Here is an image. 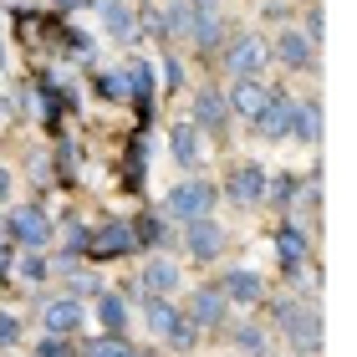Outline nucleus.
Masks as SVG:
<instances>
[{
  "mask_svg": "<svg viewBox=\"0 0 357 357\" xmlns=\"http://www.w3.org/2000/svg\"><path fill=\"white\" fill-rule=\"evenodd\" d=\"M275 255H281L286 271H301L306 266V235L296 230V225H281V230H275Z\"/></svg>",
  "mask_w": 357,
  "mask_h": 357,
  "instance_id": "nucleus-16",
  "label": "nucleus"
},
{
  "mask_svg": "<svg viewBox=\"0 0 357 357\" xmlns=\"http://www.w3.org/2000/svg\"><path fill=\"white\" fill-rule=\"evenodd\" d=\"M41 327H46V337H72L77 327H82V306H77V296H67V301H46Z\"/></svg>",
  "mask_w": 357,
  "mask_h": 357,
  "instance_id": "nucleus-11",
  "label": "nucleus"
},
{
  "mask_svg": "<svg viewBox=\"0 0 357 357\" xmlns=\"http://www.w3.org/2000/svg\"><path fill=\"white\" fill-rule=\"evenodd\" d=\"M225 36V26H220V10H199V6H189V36L194 46H215Z\"/></svg>",
  "mask_w": 357,
  "mask_h": 357,
  "instance_id": "nucleus-15",
  "label": "nucleus"
},
{
  "mask_svg": "<svg viewBox=\"0 0 357 357\" xmlns=\"http://www.w3.org/2000/svg\"><path fill=\"white\" fill-rule=\"evenodd\" d=\"M164 209L174 220H204L209 209H215V184H204V178H184V184H174L169 189V199H164Z\"/></svg>",
  "mask_w": 357,
  "mask_h": 357,
  "instance_id": "nucleus-2",
  "label": "nucleus"
},
{
  "mask_svg": "<svg viewBox=\"0 0 357 357\" xmlns=\"http://www.w3.org/2000/svg\"><path fill=\"white\" fill-rule=\"evenodd\" d=\"M97 312H102V327H107L112 337H123V327H128V306H123L118 296H102V301H97Z\"/></svg>",
  "mask_w": 357,
  "mask_h": 357,
  "instance_id": "nucleus-22",
  "label": "nucleus"
},
{
  "mask_svg": "<svg viewBox=\"0 0 357 357\" xmlns=\"http://www.w3.org/2000/svg\"><path fill=\"white\" fill-rule=\"evenodd\" d=\"M10 235L21 240L26 250H41V245H46V235H52V220H46L41 209H15V220H10Z\"/></svg>",
  "mask_w": 357,
  "mask_h": 357,
  "instance_id": "nucleus-13",
  "label": "nucleus"
},
{
  "mask_svg": "<svg viewBox=\"0 0 357 357\" xmlns=\"http://www.w3.org/2000/svg\"><path fill=\"white\" fill-rule=\"evenodd\" d=\"M275 321L286 327V337L296 342L301 352H317V342H321V317L312 312V306H301V301H275Z\"/></svg>",
  "mask_w": 357,
  "mask_h": 357,
  "instance_id": "nucleus-1",
  "label": "nucleus"
},
{
  "mask_svg": "<svg viewBox=\"0 0 357 357\" xmlns=\"http://www.w3.org/2000/svg\"><path fill=\"white\" fill-rule=\"evenodd\" d=\"M291 133L301 143H317L321 138V107L317 102H296V123H291Z\"/></svg>",
  "mask_w": 357,
  "mask_h": 357,
  "instance_id": "nucleus-20",
  "label": "nucleus"
},
{
  "mask_svg": "<svg viewBox=\"0 0 357 357\" xmlns=\"http://www.w3.org/2000/svg\"><path fill=\"white\" fill-rule=\"evenodd\" d=\"M138 240H164V225H158V220H143V225H138Z\"/></svg>",
  "mask_w": 357,
  "mask_h": 357,
  "instance_id": "nucleus-28",
  "label": "nucleus"
},
{
  "mask_svg": "<svg viewBox=\"0 0 357 357\" xmlns=\"http://www.w3.org/2000/svg\"><path fill=\"white\" fill-rule=\"evenodd\" d=\"M184 250L194 255V261H220V250H225V230L215 220H189V230H184Z\"/></svg>",
  "mask_w": 357,
  "mask_h": 357,
  "instance_id": "nucleus-5",
  "label": "nucleus"
},
{
  "mask_svg": "<svg viewBox=\"0 0 357 357\" xmlns=\"http://www.w3.org/2000/svg\"><path fill=\"white\" fill-rule=\"evenodd\" d=\"M194 332H199V327H194L189 317H178V327H174V332L164 337V342H169L174 352H189V347H194Z\"/></svg>",
  "mask_w": 357,
  "mask_h": 357,
  "instance_id": "nucleus-24",
  "label": "nucleus"
},
{
  "mask_svg": "<svg viewBox=\"0 0 357 357\" xmlns=\"http://www.w3.org/2000/svg\"><path fill=\"white\" fill-rule=\"evenodd\" d=\"M230 337H235V342L245 347V352H255V357L266 352V332H261V327H240V332H230Z\"/></svg>",
  "mask_w": 357,
  "mask_h": 357,
  "instance_id": "nucleus-25",
  "label": "nucleus"
},
{
  "mask_svg": "<svg viewBox=\"0 0 357 357\" xmlns=\"http://www.w3.org/2000/svg\"><path fill=\"white\" fill-rule=\"evenodd\" d=\"M143 291H149V296H169V291H178V266L164 261V255H153V261L143 266Z\"/></svg>",
  "mask_w": 357,
  "mask_h": 357,
  "instance_id": "nucleus-14",
  "label": "nucleus"
},
{
  "mask_svg": "<svg viewBox=\"0 0 357 357\" xmlns=\"http://www.w3.org/2000/svg\"><path fill=\"white\" fill-rule=\"evenodd\" d=\"M220 291H225V301H261V275L255 271H230L220 281Z\"/></svg>",
  "mask_w": 357,
  "mask_h": 357,
  "instance_id": "nucleus-18",
  "label": "nucleus"
},
{
  "mask_svg": "<svg viewBox=\"0 0 357 357\" xmlns=\"http://www.w3.org/2000/svg\"><path fill=\"white\" fill-rule=\"evenodd\" d=\"M6 194H10V174L0 169V199H6Z\"/></svg>",
  "mask_w": 357,
  "mask_h": 357,
  "instance_id": "nucleus-31",
  "label": "nucleus"
},
{
  "mask_svg": "<svg viewBox=\"0 0 357 357\" xmlns=\"http://www.w3.org/2000/svg\"><path fill=\"white\" fill-rule=\"evenodd\" d=\"M92 255H102V261H112V255H133L138 250V235L128 230V225H102L97 235H87Z\"/></svg>",
  "mask_w": 357,
  "mask_h": 357,
  "instance_id": "nucleus-10",
  "label": "nucleus"
},
{
  "mask_svg": "<svg viewBox=\"0 0 357 357\" xmlns=\"http://www.w3.org/2000/svg\"><path fill=\"white\" fill-rule=\"evenodd\" d=\"M225 194H230L235 204H261V199H266V169H261V164L230 169V184H225Z\"/></svg>",
  "mask_w": 357,
  "mask_h": 357,
  "instance_id": "nucleus-6",
  "label": "nucleus"
},
{
  "mask_svg": "<svg viewBox=\"0 0 357 357\" xmlns=\"http://www.w3.org/2000/svg\"><path fill=\"white\" fill-rule=\"evenodd\" d=\"M169 149H174V158L184 169H194V164H199V128H194V123H174L169 128Z\"/></svg>",
  "mask_w": 357,
  "mask_h": 357,
  "instance_id": "nucleus-17",
  "label": "nucleus"
},
{
  "mask_svg": "<svg viewBox=\"0 0 357 357\" xmlns=\"http://www.w3.org/2000/svg\"><path fill=\"white\" fill-rule=\"evenodd\" d=\"M189 6H199V10H220V0H189Z\"/></svg>",
  "mask_w": 357,
  "mask_h": 357,
  "instance_id": "nucleus-32",
  "label": "nucleus"
},
{
  "mask_svg": "<svg viewBox=\"0 0 357 357\" xmlns=\"http://www.w3.org/2000/svg\"><path fill=\"white\" fill-rule=\"evenodd\" d=\"M266 61H271V46L261 36H240V41L225 46V72L230 77H261Z\"/></svg>",
  "mask_w": 357,
  "mask_h": 357,
  "instance_id": "nucleus-3",
  "label": "nucleus"
},
{
  "mask_svg": "<svg viewBox=\"0 0 357 357\" xmlns=\"http://www.w3.org/2000/svg\"><path fill=\"white\" fill-rule=\"evenodd\" d=\"M82 357H133V347H128L123 337H102V342H92Z\"/></svg>",
  "mask_w": 357,
  "mask_h": 357,
  "instance_id": "nucleus-23",
  "label": "nucleus"
},
{
  "mask_svg": "<svg viewBox=\"0 0 357 357\" xmlns=\"http://www.w3.org/2000/svg\"><path fill=\"white\" fill-rule=\"evenodd\" d=\"M225 312H230V301H225L220 286H199L189 301V321L194 327H225Z\"/></svg>",
  "mask_w": 357,
  "mask_h": 357,
  "instance_id": "nucleus-7",
  "label": "nucleus"
},
{
  "mask_svg": "<svg viewBox=\"0 0 357 357\" xmlns=\"http://www.w3.org/2000/svg\"><path fill=\"white\" fill-rule=\"evenodd\" d=\"M291 123H296V102H291V97H275V92H271V102L261 107L255 128H261L266 138H286V133H291Z\"/></svg>",
  "mask_w": 357,
  "mask_h": 357,
  "instance_id": "nucleus-12",
  "label": "nucleus"
},
{
  "mask_svg": "<svg viewBox=\"0 0 357 357\" xmlns=\"http://www.w3.org/2000/svg\"><path fill=\"white\" fill-rule=\"evenodd\" d=\"M194 128H209L215 138H225L230 133V107H225V97L215 92V87H199V97H194Z\"/></svg>",
  "mask_w": 357,
  "mask_h": 357,
  "instance_id": "nucleus-9",
  "label": "nucleus"
},
{
  "mask_svg": "<svg viewBox=\"0 0 357 357\" xmlns=\"http://www.w3.org/2000/svg\"><path fill=\"white\" fill-rule=\"evenodd\" d=\"M56 6H92V0H56Z\"/></svg>",
  "mask_w": 357,
  "mask_h": 357,
  "instance_id": "nucleus-34",
  "label": "nucleus"
},
{
  "mask_svg": "<svg viewBox=\"0 0 357 357\" xmlns=\"http://www.w3.org/2000/svg\"><path fill=\"white\" fill-rule=\"evenodd\" d=\"M6 266H10V250H6V245H0V271H6Z\"/></svg>",
  "mask_w": 357,
  "mask_h": 357,
  "instance_id": "nucleus-33",
  "label": "nucleus"
},
{
  "mask_svg": "<svg viewBox=\"0 0 357 357\" xmlns=\"http://www.w3.org/2000/svg\"><path fill=\"white\" fill-rule=\"evenodd\" d=\"M36 357H67V337H46L36 347Z\"/></svg>",
  "mask_w": 357,
  "mask_h": 357,
  "instance_id": "nucleus-26",
  "label": "nucleus"
},
{
  "mask_svg": "<svg viewBox=\"0 0 357 357\" xmlns=\"http://www.w3.org/2000/svg\"><path fill=\"white\" fill-rule=\"evenodd\" d=\"M149 327H153L158 337H169V332L178 327V312H174L169 296H149Z\"/></svg>",
  "mask_w": 357,
  "mask_h": 357,
  "instance_id": "nucleus-21",
  "label": "nucleus"
},
{
  "mask_svg": "<svg viewBox=\"0 0 357 357\" xmlns=\"http://www.w3.org/2000/svg\"><path fill=\"white\" fill-rule=\"evenodd\" d=\"M275 56H281L286 67H296V72H312L317 67V41L306 36V31H281V36H275Z\"/></svg>",
  "mask_w": 357,
  "mask_h": 357,
  "instance_id": "nucleus-8",
  "label": "nucleus"
},
{
  "mask_svg": "<svg viewBox=\"0 0 357 357\" xmlns=\"http://www.w3.org/2000/svg\"><path fill=\"white\" fill-rule=\"evenodd\" d=\"M97 10H102V21H107L112 36H123V41H128V36L138 31V15H133V6H128V0H102Z\"/></svg>",
  "mask_w": 357,
  "mask_h": 357,
  "instance_id": "nucleus-19",
  "label": "nucleus"
},
{
  "mask_svg": "<svg viewBox=\"0 0 357 357\" xmlns=\"http://www.w3.org/2000/svg\"><path fill=\"white\" fill-rule=\"evenodd\" d=\"M21 275H26V281H41V275H46V261H41V255H26V261H21Z\"/></svg>",
  "mask_w": 357,
  "mask_h": 357,
  "instance_id": "nucleus-27",
  "label": "nucleus"
},
{
  "mask_svg": "<svg viewBox=\"0 0 357 357\" xmlns=\"http://www.w3.org/2000/svg\"><path fill=\"white\" fill-rule=\"evenodd\" d=\"M15 337H21L15 332V317H0V342H15Z\"/></svg>",
  "mask_w": 357,
  "mask_h": 357,
  "instance_id": "nucleus-30",
  "label": "nucleus"
},
{
  "mask_svg": "<svg viewBox=\"0 0 357 357\" xmlns=\"http://www.w3.org/2000/svg\"><path fill=\"white\" fill-rule=\"evenodd\" d=\"M306 36H312V41H321V36H327V26H321V15H317V10L306 15Z\"/></svg>",
  "mask_w": 357,
  "mask_h": 357,
  "instance_id": "nucleus-29",
  "label": "nucleus"
},
{
  "mask_svg": "<svg viewBox=\"0 0 357 357\" xmlns=\"http://www.w3.org/2000/svg\"><path fill=\"white\" fill-rule=\"evenodd\" d=\"M266 102H271V87L261 82V77H235V87L225 92V107H230V118H245V123L261 118Z\"/></svg>",
  "mask_w": 357,
  "mask_h": 357,
  "instance_id": "nucleus-4",
  "label": "nucleus"
}]
</instances>
